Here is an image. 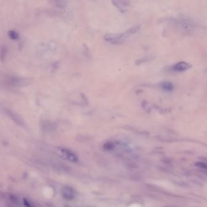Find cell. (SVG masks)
I'll use <instances>...</instances> for the list:
<instances>
[{"label": "cell", "instance_id": "6da1fadb", "mask_svg": "<svg viewBox=\"0 0 207 207\" xmlns=\"http://www.w3.org/2000/svg\"><path fill=\"white\" fill-rule=\"evenodd\" d=\"M139 29V26L133 27L132 28L128 29L124 33H119V34H108L104 35V40L111 43H118L123 38L129 36L133 34H135Z\"/></svg>", "mask_w": 207, "mask_h": 207}, {"label": "cell", "instance_id": "7a4b0ae2", "mask_svg": "<svg viewBox=\"0 0 207 207\" xmlns=\"http://www.w3.org/2000/svg\"><path fill=\"white\" fill-rule=\"evenodd\" d=\"M191 67V65L185 61H180L172 67V70L174 72H182L188 70Z\"/></svg>", "mask_w": 207, "mask_h": 207}, {"label": "cell", "instance_id": "3957f363", "mask_svg": "<svg viewBox=\"0 0 207 207\" xmlns=\"http://www.w3.org/2000/svg\"><path fill=\"white\" fill-rule=\"evenodd\" d=\"M5 112L15 122L19 123V125H23L24 121L19 114L10 109H5Z\"/></svg>", "mask_w": 207, "mask_h": 207}, {"label": "cell", "instance_id": "277c9868", "mask_svg": "<svg viewBox=\"0 0 207 207\" xmlns=\"http://www.w3.org/2000/svg\"><path fill=\"white\" fill-rule=\"evenodd\" d=\"M63 195L67 199H72L74 196V192L72 188L66 187L63 189Z\"/></svg>", "mask_w": 207, "mask_h": 207}, {"label": "cell", "instance_id": "5b68a950", "mask_svg": "<svg viewBox=\"0 0 207 207\" xmlns=\"http://www.w3.org/2000/svg\"><path fill=\"white\" fill-rule=\"evenodd\" d=\"M62 153L68 160H69L71 162H74L77 161V156L73 152H71L70 151L67 150H62Z\"/></svg>", "mask_w": 207, "mask_h": 207}, {"label": "cell", "instance_id": "8992f818", "mask_svg": "<svg viewBox=\"0 0 207 207\" xmlns=\"http://www.w3.org/2000/svg\"><path fill=\"white\" fill-rule=\"evenodd\" d=\"M160 87L164 89L165 91H172L173 90L174 88V86L173 85L170 83V82H163L160 84Z\"/></svg>", "mask_w": 207, "mask_h": 207}, {"label": "cell", "instance_id": "52a82bcc", "mask_svg": "<svg viewBox=\"0 0 207 207\" xmlns=\"http://www.w3.org/2000/svg\"><path fill=\"white\" fill-rule=\"evenodd\" d=\"M8 35L12 40H17L19 37V34L15 30H10L8 32Z\"/></svg>", "mask_w": 207, "mask_h": 207}, {"label": "cell", "instance_id": "ba28073f", "mask_svg": "<svg viewBox=\"0 0 207 207\" xmlns=\"http://www.w3.org/2000/svg\"><path fill=\"white\" fill-rule=\"evenodd\" d=\"M6 55V47H3L1 49V55H0L1 59L3 61V60L5 59Z\"/></svg>", "mask_w": 207, "mask_h": 207}, {"label": "cell", "instance_id": "9c48e42d", "mask_svg": "<svg viewBox=\"0 0 207 207\" xmlns=\"http://www.w3.org/2000/svg\"><path fill=\"white\" fill-rule=\"evenodd\" d=\"M196 165L197 167H198L200 168L207 169V165H206L205 163H203V162H198V163L196 164Z\"/></svg>", "mask_w": 207, "mask_h": 207}, {"label": "cell", "instance_id": "30bf717a", "mask_svg": "<svg viewBox=\"0 0 207 207\" xmlns=\"http://www.w3.org/2000/svg\"><path fill=\"white\" fill-rule=\"evenodd\" d=\"M113 145L111 143H106L104 145V148L107 150H111L113 148Z\"/></svg>", "mask_w": 207, "mask_h": 207}]
</instances>
